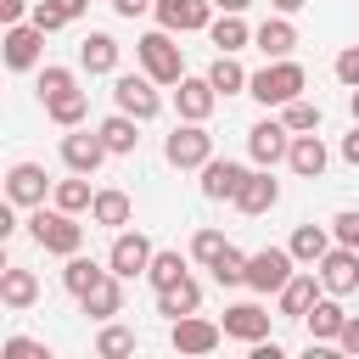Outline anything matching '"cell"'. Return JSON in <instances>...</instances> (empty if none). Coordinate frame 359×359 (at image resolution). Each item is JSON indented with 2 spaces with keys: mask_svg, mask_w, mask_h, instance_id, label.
Segmentation results:
<instances>
[{
  "mask_svg": "<svg viewBox=\"0 0 359 359\" xmlns=\"http://www.w3.org/2000/svg\"><path fill=\"white\" fill-rule=\"evenodd\" d=\"M79 67L84 73H118V39L112 34H84L79 39Z\"/></svg>",
  "mask_w": 359,
  "mask_h": 359,
  "instance_id": "26",
  "label": "cell"
},
{
  "mask_svg": "<svg viewBox=\"0 0 359 359\" xmlns=\"http://www.w3.org/2000/svg\"><path fill=\"white\" fill-rule=\"evenodd\" d=\"M84 112H90V95H84L79 84L45 101V118H50V123H62V129H79V123H84Z\"/></svg>",
  "mask_w": 359,
  "mask_h": 359,
  "instance_id": "29",
  "label": "cell"
},
{
  "mask_svg": "<svg viewBox=\"0 0 359 359\" xmlns=\"http://www.w3.org/2000/svg\"><path fill=\"white\" fill-rule=\"evenodd\" d=\"M224 247H230L224 230H196V236H191V258H196V264H213Z\"/></svg>",
  "mask_w": 359,
  "mask_h": 359,
  "instance_id": "39",
  "label": "cell"
},
{
  "mask_svg": "<svg viewBox=\"0 0 359 359\" xmlns=\"http://www.w3.org/2000/svg\"><path fill=\"white\" fill-rule=\"evenodd\" d=\"M196 309H202V286H196L191 275H185L180 286H163V292H157V314H168V320H180V314H196Z\"/></svg>",
  "mask_w": 359,
  "mask_h": 359,
  "instance_id": "30",
  "label": "cell"
},
{
  "mask_svg": "<svg viewBox=\"0 0 359 359\" xmlns=\"http://www.w3.org/2000/svg\"><path fill=\"white\" fill-rule=\"evenodd\" d=\"M325 163H331V151H325V140L309 129V135H292V151H286V168L292 174H303V180H320L325 174Z\"/></svg>",
  "mask_w": 359,
  "mask_h": 359,
  "instance_id": "21",
  "label": "cell"
},
{
  "mask_svg": "<svg viewBox=\"0 0 359 359\" xmlns=\"http://www.w3.org/2000/svg\"><path fill=\"white\" fill-rule=\"evenodd\" d=\"M208 269H213V280H219V286H247V252H241V247H224Z\"/></svg>",
  "mask_w": 359,
  "mask_h": 359,
  "instance_id": "36",
  "label": "cell"
},
{
  "mask_svg": "<svg viewBox=\"0 0 359 359\" xmlns=\"http://www.w3.org/2000/svg\"><path fill=\"white\" fill-rule=\"evenodd\" d=\"M168 342H174V353H213L224 342V325L202 320V314H180V320H168Z\"/></svg>",
  "mask_w": 359,
  "mask_h": 359,
  "instance_id": "9",
  "label": "cell"
},
{
  "mask_svg": "<svg viewBox=\"0 0 359 359\" xmlns=\"http://www.w3.org/2000/svg\"><path fill=\"white\" fill-rule=\"evenodd\" d=\"M241 180H247V168L230 163V157H208V163H202V196H208V202H236Z\"/></svg>",
  "mask_w": 359,
  "mask_h": 359,
  "instance_id": "19",
  "label": "cell"
},
{
  "mask_svg": "<svg viewBox=\"0 0 359 359\" xmlns=\"http://www.w3.org/2000/svg\"><path fill=\"white\" fill-rule=\"evenodd\" d=\"M163 157H168L174 168H202V163L213 157V135H208V123H191V118H180V129L163 140Z\"/></svg>",
  "mask_w": 359,
  "mask_h": 359,
  "instance_id": "6",
  "label": "cell"
},
{
  "mask_svg": "<svg viewBox=\"0 0 359 359\" xmlns=\"http://www.w3.org/2000/svg\"><path fill=\"white\" fill-rule=\"evenodd\" d=\"M303 84H309V73H303L292 56H280V62H264V67L247 79V95L264 101V107H286V101L303 95Z\"/></svg>",
  "mask_w": 359,
  "mask_h": 359,
  "instance_id": "2",
  "label": "cell"
},
{
  "mask_svg": "<svg viewBox=\"0 0 359 359\" xmlns=\"http://www.w3.org/2000/svg\"><path fill=\"white\" fill-rule=\"evenodd\" d=\"M56 6H62V11H67V22H73V17H79V11L90 6V0H56Z\"/></svg>",
  "mask_w": 359,
  "mask_h": 359,
  "instance_id": "50",
  "label": "cell"
},
{
  "mask_svg": "<svg viewBox=\"0 0 359 359\" xmlns=\"http://www.w3.org/2000/svg\"><path fill=\"white\" fill-rule=\"evenodd\" d=\"M337 348H342V353H359V314H348V320H342V337H337Z\"/></svg>",
  "mask_w": 359,
  "mask_h": 359,
  "instance_id": "45",
  "label": "cell"
},
{
  "mask_svg": "<svg viewBox=\"0 0 359 359\" xmlns=\"http://www.w3.org/2000/svg\"><path fill=\"white\" fill-rule=\"evenodd\" d=\"M151 252H157V247H151L140 230H118V236H112V252H107V269L123 275V280H135V275L151 269Z\"/></svg>",
  "mask_w": 359,
  "mask_h": 359,
  "instance_id": "10",
  "label": "cell"
},
{
  "mask_svg": "<svg viewBox=\"0 0 359 359\" xmlns=\"http://www.w3.org/2000/svg\"><path fill=\"white\" fill-rule=\"evenodd\" d=\"M50 191H56V185L45 180L39 163H11V174H6V202H17V208H39Z\"/></svg>",
  "mask_w": 359,
  "mask_h": 359,
  "instance_id": "15",
  "label": "cell"
},
{
  "mask_svg": "<svg viewBox=\"0 0 359 359\" xmlns=\"http://www.w3.org/2000/svg\"><path fill=\"white\" fill-rule=\"evenodd\" d=\"M107 157H112V151H107L101 129H95V135H90V129H67V135H62V163H67V174H95Z\"/></svg>",
  "mask_w": 359,
  "mask_h": 359,
  "instance_id": "11",
  "label": "cell"
},
{
  "mask_svg": "<svg viewBox=\"0 0 359 359\" xmlns=\"http://www.w3.org/2000/svg\"><path fill=\"white\" fill-rule=\"evenodd\" d=\"M34 22H39L45 34H56V28H67V11H62L56 0H39V6H34Z\"/></svg>",
  "mask_w": 359,
  "mask_h": 359,
  "instance_id": "43",
  "label": "cell"
},
{
  "mask_svg": "<svg viewBox=\"0 0 359 359\" xmlns=\"http://www.w3.org/2000/svg\"><path fill=\"white\" fill-rule=\"evenodd\" d=\"M112 101H118V112H129V118H140V123H151L157 112H163V95H157V79L140 67V73H118L112 79Z\"/></svg>",
  "mask_w": 359,
  "mask_h": 359,
  "instance_id": "4",
  "label": "cell"
},
{
  "mask_svg": "<svg viewBox=\"0 0 359 359\" xmlns=\"http://www.w3.org/2000/svg\"><path fill=\"white\" fill-rule=\"evenodd\" d=\"M90 219H95V224H107V230H123V224L135 219V202H129V191H95V202H90Z\"/></svg>",
  "mask_w": 359,
  "mask_h": 359,
  "instance_id": "28",
  "label": "cell"
},
{
  "mask_svg": "<svg viewBox=\"0 0 359 359\" xmlns=\"http://www.w3.org/2000/svg\"><path fill=\"white\" fill-rule=\"evenodd\" d=\"M331 241H337V236H331V224H297L286 247H292V258H297L303 269H314V264L331 252Z\"/></svg>",
  "mask_w": 359,
  "mask_h": 359,
  "instance_id": "23",
  "label": "cell"
},
{
  "mask_svg": "<svg viewBox=\"0 0 359 359\" xmlns=\"http://www.w3.org/2000/svg\"><path fill=\"white\" fill-rule=\"evenodd\" d=\"M28 0H0V22H28Z\"/></svg>",
  "mask_w": 359,
  "mask_h": 359,
  "instance_id": "46",
  "label": "cell"
},
{
  "mask_svg": "<svg viewBox=\"0 0 359 359\" xmlns=\"http://www.w3.org/2000/svg\"><path fill=\"white\" fill-rule=\"evenodd\" d=\"M314 269H320L325 292H337V297L359 292V247H342V241H337V247H331V252H325Z\"/></svg>",
  "mask_w": 359,
  "mask_h": 359,
  "instance_id": "13",
  "label": "cell"
},
{
  "mask_svg": "<svg viewBox=\"0 0 359 359\" xmlns=\"http://www.w3.org/2000/svg\"><path fill=\"white\" fill-rule=\"evenodd\" d=\"M348 112H353V123H359V90H348Z\"/></svg>",
  "mask_w": 359,
  "mask_h": 359,
  "instance_id": "52",
  "label": "cell"
},
{
  "mask_svg": "<svg viewBox=\"0 0 359 359\" xmlns=\"http://www.w3.org/2000/svg\"><path fill=\"white\" fill-rule=\"evenodd\" d=\"M208 39H213L219 50H230V56H236V50H241V45L252 39V28L241 22V11H219V17L208 22Z\"/></svg>",
  "mask_w": 359,
  "mask_h": 359,
  "instance_id": "31",
  "label": "cell"
},
{
  "mask_svg": "<svg viewBox=\"0 0 359 359\" xmlns=\"http://www.w3.org/2000/svg\"><path fill=\"white\" fill-rule=\"evenodd\" d=\"M50 202H56V208H67V213H84V208L95 202V191H90V174H73V180H56V191H50Z\"/></svg>",
  "mask_w": 359,
  "mask_h": 359,
  "instance_id": "33",
  "label": "cell"
},
{
  "mask_svg": "<svg viewBox=\"0 0 359 359\" xmlns=\"http://www.w3.org/2000/svg\"><path fill=\"white\" fill-rule=\"evenodd\" d=\"M101 275H107V269H101L95 258H84V252H73V258H67V269H62V286H67L73 297H84V292H90V286H95Z\"/></svg>",
  "mask_w": 359,
  "mask_h": 359,
  "instance_id": "34",
  "label": "cell"
},
{
  "mask_svg": "<svg viewBox=\"0 0 359 359\" xmlns=\"http://www.w3.org/2000/svg\"><path fill=\"white\" fill-rule=\"evenodd\" d=\"M0 359H50V348H45V342H34V337H6Z\"/></svg>",
  "mask_w": 359,
  "mask_h": 359,
  "instance_id": "40",
  "label": "cell"
},
{
  "mask_svg": "<svg viewBox=\"0 0 359 359\" xmlns=\"http://www.w3.org/2000/svg\"><path fill=\"white\" fill-rule=\"evenodd\" d=\"M191 269H185V258L180 252H151V269H146V280H151V292H163V286H180Z\"/></svg>",
  "mask_w": 359,
  "mask_h": 359,
  "instance_id": "35",
  "label": "cell"
},
{
  "mask_svg": "<svg viewBox=\"0 0 359 359\" xmlns=\"http://www.w3.org/2000/svg\"><path fill=\"white\" fill-rule=\"evenodd\" d=\"M135 56H140V67H146L157 84H180V79H185V56H180V45H174L168 28L140 34V39H135Z\"/></svg>",
  "mask_w": 359,
  "mask_h": 359,
  "instance_id": "3",
  "label": "cell"
},
{
  "mask_svg": "<svg viewBox=\"0 0 359 359\" xmlns=\"http://www.w3.org/2000/svg\"><path fill=\"white\" fill-rule=\"evenodd\" d=\"M342 303H337V292H325L309 314H303V325H309V348H337V337H342Z\"/></svg>",
  "mask_w": 359,
  "mask_h": 359,
  "instance_id": "18",
  "label": "cell"
},
{
  "mask_svg": "<svg viewBox=\"0 0 359 359\" xmlns=\"http://www.w3.org/2000/svg\"><path fill=\"white\" fill-rule=\"evenodd\" d=\"M79 309H84L90 320H112V314H123V275H112V269H107V275L79 297Z\"/></svg>",
  "mask_w": 359,
  "mask_h": 359,
  "instance_id": "22",
  "label": "cell"
},
{
  "mask_svg": "<svg viewBox=\"0 0 359 359\" xmlns=\"http://www.w3.org/2000/svg\"><path fill=\"white\" fill-rule=\"evenodd\" d=\"M247 151H252L258 168L286 163V151H292V129H286V118H258V123L247 129Z\"/></svg>",
  "mask_w": 359,
  "mask_h": 359,
  "instance_id": "8",
  "label": "cell"
},
{
  "mask_svg": "<svg viewBox=\"0 0 359 359\" xmlns=\"http://www.w3.org/2000/svg\"><path fill=\"white\" fill-rule=\"evenodd\" d=\"M269 6H275V11H280V17H292V11H303V6H309V0H269Z\"/></svg>",
  "mask_w": 359,
  "mask_h": 359,
  "instance_id": "49",
  "label": "cell"
},
{
  "mask_svg": "<svg viewBox=\"0 0 359 359\" xmlns=\"http://www.w3.org/2000/svg\"><path fill=\"white\" fill-rule=\"evenodd\" d=\"M213 6H219V11H247L252 0H213Z\"/></svg>",
  "mask_w": 359,
  "mask_h": 359,
  "instance_id": "51",
  "label": "cell"
},
{
  "mask_svg": "<svg viewBox=\"0 0 359 359\" xmlns=\"http://www.w3.org/2000/svg\"><path fill=\"white\" fill-rule=\"evenodd\" d=\"M331 236H337L342 247H359V213H353V208H342V213L331 219Z\"/></svg>",
  "mask_w": 359,
  "mask_h": 359,
  "instance_id": "42",
  "label": "cell"
},
{
  "mask_svg": "<svg viewBox=\"0 0 359 359\" xmlns=\"http://www.w3.org/2000/svg\"><path fill=\"white\" fill-rule=\"evenodd\" d=\"M337 79H342L348 90H359V45H348V50H337Z\"/></svg>",
  "mask_w": 359,
  "mask_h": 359,
  "instance_id": "44",
  "label": "cell"
},
{
  "mask_svg": "<svg viewBox=\"0 0 359 359\" xmlns=\"http://www.w3.org/2000/svg\"><path fill=\"white\" fill-rule=\"evenodd\" d=\"M219 325H224V337H236V342H247V348L269 337V314H264L258 303H230Z\"/></svg>",
  "mask_w": 359,
  "mask_h": 359,
  "instance_id": "20",
  "label": "cell"
},
{
  "mask_svg": "<svg viewBox=\"0 0 359 359\" xmlns=\"http://www.w3.org/2000/svg\"><path fill=\"white\" fill-rule=\"evenodd\" d=\"M62 90H73V67H45V73H39V101H50V95H62Z\"/></svg>",
  "mask_w": 359,
  "mask_h": 359,
  "instance_id": "41",
  "label": "cell"
},
{
  "mask_svg": "<svg viewBox=\"0 0 359 359\" xmlns=\"http://www.w3.org/2000/svg\"><path fill=\"white\" fill-rule=\"evenodd\" d=\"M342 163H353V168H359V123L342 135Z\"/></svg>",
  "mask_w": 359,
  "mask_h": 359,
  "instance_id": "47",
  "label": "cell"
},
{
  "mask_svg": "<svg viewBox=\"0 0 359 359\" xmlns=\"http://www.w3.org/2000/svg\"><path fill=\"white\" fill-rule=\"evenodd\" d=\"M0 45H6V67H11V73H28V67H39V50H45V28H39L34 17H28V22H6Z\"/></svg>",
  "mask_w": 359,
  "mask_h": 359,
  "instance_id": "7",
  "label": "cell"
},
{
  "mask_svg": "<svg viewBox=\"0 0 359 359\" xmlns=\"http://www.w3.org/2000/svg\"><path fill=\"white\" fill-rule=\"evenodd\" d=\"M151 6H157V0H112L118 17H140V11H151Z\"/></svg>",
  "mask_w": 359,
  "mask_h": 359,
  "instance_id": "48",
  "label": "cell"
},
{
  "mask_svg": "<svg viewBox=\"0 0 359 359\" xmlns=\"http://www.w3.org/2000/svg\"><path fill=\"white\" fill-rule=\"evenodd\" d=\"M292 275H297L292 247H258V252H247V286L252 292H280Z\"/></svg>",
  "mask_w": 359,
  "mask_h": 359,
  "instance_id": "5",
  "label": "cell"
},
{
  "mask_svg": "<svg viewBox=\"0 0 359 359\" xmlns=\"http://www.w3.org/2000/svg\"><path fill=\"white\" fill-rule=\"evenodd\" d=\"M208 79H213V90H219V95H241L252 73H247V67H241L230 50H219V56H213V67H208Z\"/></svg>",
  "mask_w": 359,
  "mask_h": 359,
  "instance_id": "32",
  "label": "cell"
},
{
  "mask_svg": "<svg viewBox=\"0 0 359 359\" xmlns=\"http://www.w3.org/2000/svg\"><path fill=\"white\" fill-rule=\"evenodd\" d=\"M280 118H286L292 135H309V129H320V101H303V95H297V101L280 107Z\"/></svg>",
  "mask_w": 359,
  "mask_h": 359,
  "instance_id": "38",
  "label": "cell"
},
{
  "mask_svg": "<svg viewBox=\"0 0 359 359\" xmlns=\"http://www.w3.org/2000/svg\"><path fill=\"white\" fill-rule=\"evenodd\" d=\"M252 45L269 56V62H280V56H292L297 50V28H292V17H269L258 34H252Z\"/></svg>",
  "mask_w": 359,
  "mask_h": 359,
  "instance_id": "25",
  "label": "cell"
},
{
  "mask_svg": "<svg viewBox=\"0 0 359 359\" xmlns=\"http://www.w3.org/2000/svg\"><path fill=\"white\" fill-rule=\"evenodd\" d=\"M95 129H101V140H107L112 157H129V151L140 146V118H129V112H112V118H101Z\"/></svg>",
  "mask_w": 359,
  "mask_h": 359,
  "instance_id": "27",
  "label": "cell"
},
{
  "mask_svg": "<svg viewBox=\"0 0 359 359\" xmlns=\"http://www.w3.org/2000/svg\"><path fill=\"white\" fill-rule=\"evenodd\" d=\"M320 292H325L320 269H297V275H292V280H286L275 297H280V314H286V320H303V314L320 303Z\"/></svg>",
  "mask_w": 359,
  "mask_h": 359,
  "instance_id": "17",
  "label": "cell"
},
{
  "mask_svg": "<svg viewBox=\"0 0 359 359\" xmlns=\"http://www.w3.org/2000/svg\"><path fill=\"white\" fill-rule=\"evenodd\" d=\"M157 11V28H168V34H196V28H208L213 22V0H157L151 6Z\"/></svg>",
  "mask_w": 359,
  "mask_h": 359,
  "instance_id": "12",
  "label": "cell"
},
{
  "mask_svg": "<svg viewBox=\"0 0 359 359\" xmlns=\"http://www.w3.org/2000/svg\"><path fill=\"white\" fill-rule=\"evenodd\" d=\"M28 236L45 247V252H56V258H73L79 247H84V224H79V213H67V208H28Z\"/></svg>",
  "mask_w": 359,
  "mask_h": 359,
  "instance_id": "1",
  "label": "cell"
},
{
  "mask_svg": "<svg viewBox=\"0 0 359 359\" xmlns=\"http://www.w3.org/2000/svg\"><path fill=\"white\" fill-rule=\"evenodd\" d=\"M280 202V180L269 174V168H247V180H241V191H236V208L247 213V219H258V213H269Z\"/></svg>",
  "mask_w": 359,
  "mask_h": 359,
  "instance_id": "16",
  "label": "cell"
},
{
  "mask_svg": "<svg viewBox=\"0 0 359 359\" xmlns=\"http://www.w3.org/2000/svg\"><path fill=\"white\" fill-rule=\"evenodd\" d=\"M95 353H101V359H123V353H135V331L107 320V325L95 331Z\"/></svg>",
  "mask_w": 359,
  "mask_h": 359,
  "instance_id": "37",
  "label": "cell"
},
{
  "mask_svg": "<svg viewBox=\"0 0 359 359\" xmlns=\"http://www.w3.org/2000/svg\"><path fill=\"white\" fill-rule=\"evenodd\" d=\"M174 107H180V118H191V123H208L213 118V107H219V90H213V79L202 73V79H180L174 84Z\"/></svg>",
  "mask_w": 359,
  "mask_h": 359,
  "instance_id": "14",
  "label": "cell"
},
{
  "mask_svg": "<svg viewBox=\"0 0 359 359\" xmlns=\"http://www.w3.org/2000/svg\"><path fill=\"white\" fill-rule=\"evenodd\" d=\"M0 303H6V309H34V303H39V275L22 269V264H11V269L0 275Z\"/></svg>",
  "mask_w": 359,
  "mask_h": 359,
  "instance_id": "24",
  "label": "cell"
}]
</instances>
